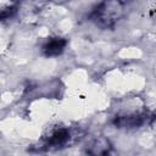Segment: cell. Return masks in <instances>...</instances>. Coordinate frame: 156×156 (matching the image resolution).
Masks as SVG:
<instances>
[{
  "mask_svg": "<svg viewBox=\"0 0 156 156\" xmlns=\"http://www.w3.org/2000/svg\"><path fill=\"white\" fill-rule=\"evenodd\" d=\"M67 45V40L65 38H51L43 46V52L46 56H57L63 52Z\"/></svg>",
  "mask_w": 156,
  "mask_h": 156,
  "instance_id": "277c9868",
  "label": "cell"
},
{
  "mask_svg": "<svg viewBox=\"0 0 156 156\" xmlns=\"http://www.w3.org/2000/svg\"><path fill=\"white\" fill-rule=\"evenodd\" d=\"M123 15V5L119 1H105L91 12V21L101 28H112Z\"/></svg>",
  "mask_w": 156,
  "mask_h": 156,
  "instance_id": "6da1fadb",
  "label": "cell"
},
{
  "mask_svg": "<svg viewBox=\"0 0 156 156\" xmlns=\"http://www.w3.org/2000/svg\"><path fill=\"white\" fill-rule=\"evenodd\" d=\"M87 151L90 156H110L111 144L106 138L98 136L88 144Z\"/></svg>",
  "mask_w": 156,
  "mask_h": 156,
  "instance_id": "3957f363",
  "label": "cell"
},
{
  "mask_svg": "<svg viewBox=\"0 0 156 156\" xmlns=\"http://www.w3.org/2000/svg\"><path fill=\"white\" fill-rule=\"evenodd\" d=\"M149 121L147 113H132L124 116H116L113 124L117 128H138Z\"/></svg>",
  "mask_w": 156,
  "mask_h": 156,
  "instance_id": "7a4b0ae2",
  "label": "cell"
},
{
  "mask_svg": "<svg viewBox=\"0 0 156 156\" xmlns=\"http://www.w3.org/2000/svg\"><path fill=\"white\" fill-rule=\"evenodd\" d=\"M68 139H69V132L66 128H60L51 133V135L48 139V144L50 146H61L66 144Z\"/></svg>",
  "mask_w": 156,
  "mask_h": 156,
  "instance_id": "5b68a950",
  "label": "cell"
},
{
  "mask_svg": "<svg viewBox=\"0 0 156 156\" xmlns=\"http://www.w3.org/2000/svg\"><path fill=\"white\" fill-rule=\"evenodd\" d=\"M15 12H16V7H15V6L2 7V9H1V12H0V18H1V20H6V18L11 17Z\"/></svg>",
  "mask_w": 156,
  "mask_h": 156,
  "instance_id": "8992f818",
  "label": "cell"
}]
</instances>
